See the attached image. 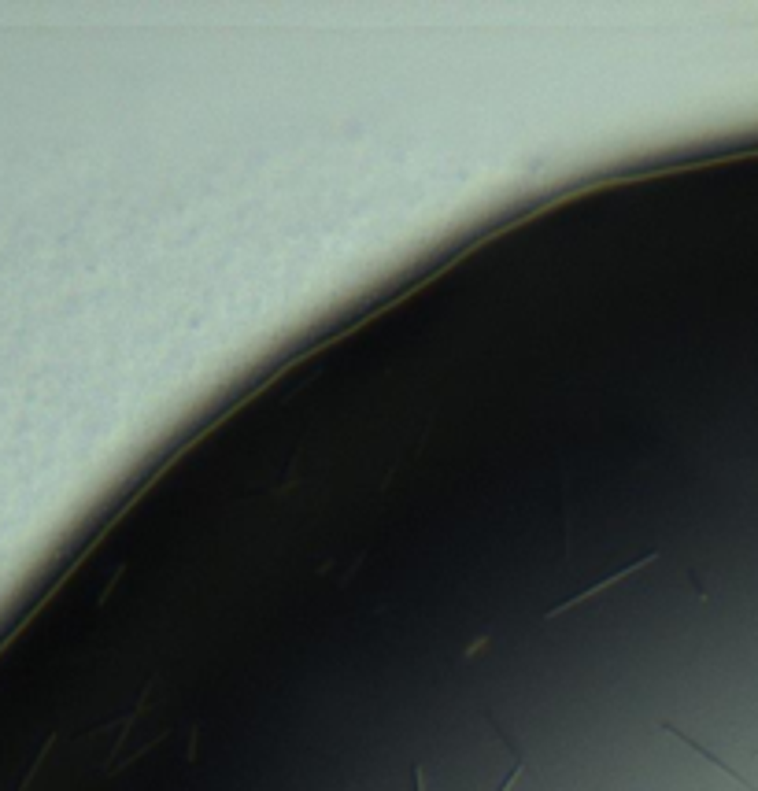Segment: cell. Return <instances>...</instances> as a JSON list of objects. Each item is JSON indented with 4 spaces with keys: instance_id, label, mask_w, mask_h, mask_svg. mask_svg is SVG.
I'll return each instance as SVG.
<instances>
[{
    "instance_id": "obj_1",
    "label": "cell",
    "mask_w": 758,
    "mask_h": 791,
    "mask_svg": "<svg viewBox=\"0 0 758 791\" xmlns=\"http://www.w3.org/2000/svg\"><path fill=\"white\" fill-rule=\"evenodd\" d=\"M659 558V551H647V555H640V558H633V562H625L622 570H615V573H607V577H599L596 585H588V588H581V592H574L570 599H562V603H555V607H547L544 611V621H552V618H559V614H566V611H574L577 603H584V599H592V595H599L603 588H610V585H618V580H625L629 573H637V570H644L647 562H655Z\"/></svg>"
},
{
    "instance_id": "obj_2",
    "label": "cell",
    "mask_w": 758,
    "mask_h": 791,
    "mask_svg": "<svg viewBox=\"0 0 758 791\" xmlns=\"http://www.w3.org/2000/svg\"><path fill=\"white\" fill-rule=\"evenodd\" d=\"M659 728H662V733H666V736H673V740H681V743L688 747V751H696V755H700L703 762H710L714 769H722V773H725L729 780H736V784H740L744 791H758V787H754V784H751V780H747L744 773H736V769H732V765H729L725 758H718V755H714V751H707V747H703L700 740H692L688 733H681V728H677V725H669V721H659Z\"/></svg>"
},
{
    "instance_id": "obj_3",
    "label": "cell",
    "mask_w": 758,
    "mask_h": 791,
    "mask_svg": "<svg viewBox=\"0 0 758 791\" xmlns=\"http://www.w3.org/2000/svg\"><path fill=\"white\" fill-rule=\"evenodd\" d=\"M522 773H525V755L518 751V755H514V765H511V773H507V780H503L496 791H514V784L522 780Z\"/></svg>"
},
{
    "instance_id": "obj_4",
    "label": "cell",
    "mask_w": 758,
    "mask_h": 791,
    "mask_svg": "<svg viewBox=\"0 0 758 791\" xmlns=\"http://www.w3.org/2000/svg\"><path fill=\"white\" fill-rule=\"evenodd\" d=\"M411 787L414 791H426V773H422V762L411 765Z\"/></svg>"
}]
</instances>
